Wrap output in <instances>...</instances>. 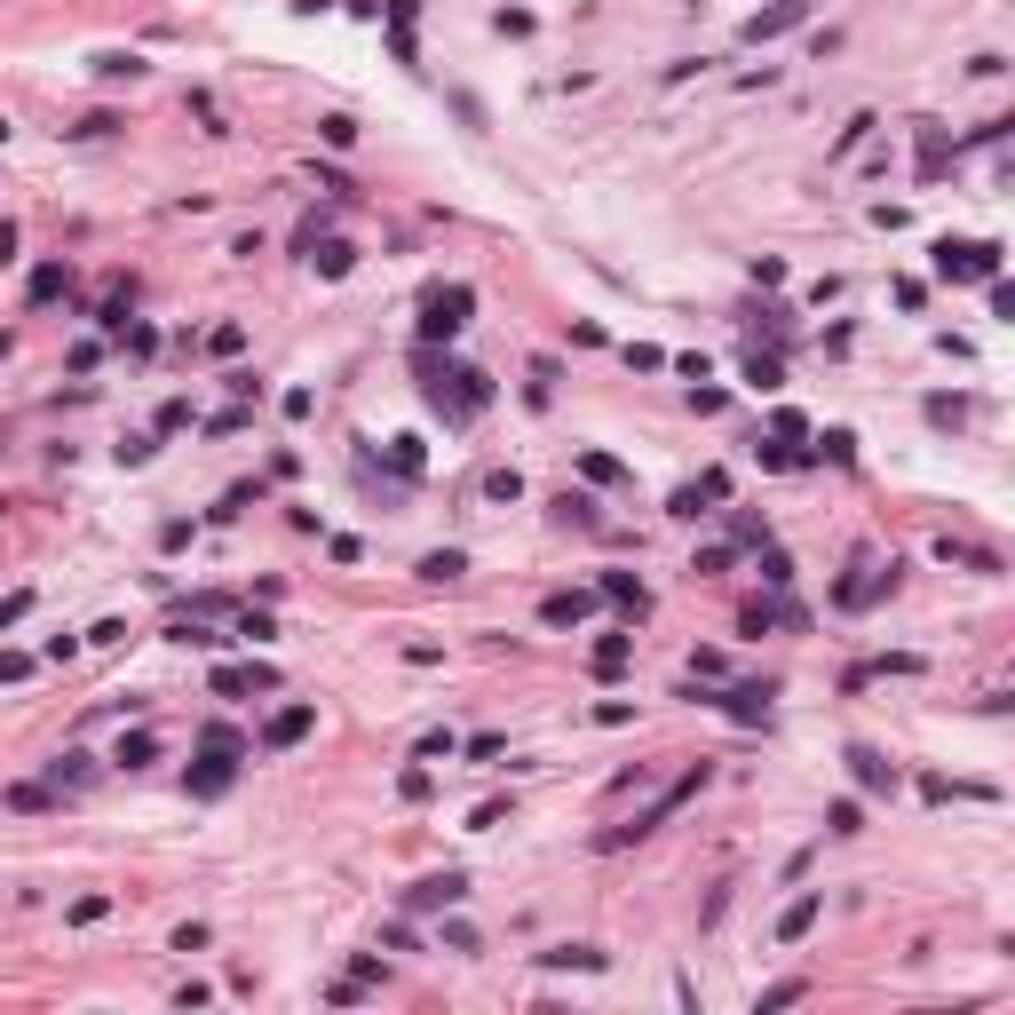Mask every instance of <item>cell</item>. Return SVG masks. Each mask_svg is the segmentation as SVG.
Listing matches in <instances>:
<instances>
[{
	"instance_id": "cell-1",
	"label": "cell",
	"mask_w": 1015,
	"mask_h": 1015,
	"mask_svg": "<svg viewBox=\"0 0 1015 1015\" xmlns=\"http://www.w3.org/2000/svg\"><path fill=\"white\" fill-rule=\"evenodd\" d=\"M936 278H1000V246L992 238H968V246H936Z\"/></svg>"
},
{
	"instance_id": "cell-2",
	"label": "cell",
	"mask_w": 1015,
	"mask_h": 1015,
	"mask_svg": "<svg viewBox=\"0 0 1015 1015\" xmlns=\"http://www.w3.org/2000/svg\"><path fill=\"white\" fill-rule=\"evenodd\" d=\"M468 310H476V294L468 286H437L429 294V310H421V341H452L468 326Z\"/></svg>"
},
{
	"instance_id": "cell-3",
	"label": "cell",
	"mask_w": 1015,
	"mask_h": 1015,
	"mask_svg": "<svg viewBox=\"0 0 1015 1015\" xmlns=\"http://www.w3.org/2000/svg\"><path fill=\"white\" fill-rule=\"evenodd\" d=\"M889 587H897V564H889V571H881V564H857L849 579H833V603H841V611H873Z\"/></svg>"
},
{
	"instance_id": "cell-4",
	"label": "cell",
	"mask_w": 1015,
	"mask_h": 1015,
	"mask_svg": "<svg viewBox=\"0 0 1015 1015\" xmlns=\"http://www.w3.org/2000/svg\"><path fill=\"white\" fill-rule=\"evenodd\" d=\"M310 730H318V706H278V714L262 722V746H270V754H286V746H302Z\"/></svg>"
},
{
	"instance_id": "cell-5",
	"label": "cell",
	"mask_w": 1015,
	"mask_h": 1015,
	"mask_svg": "<svg viewBox=\"0 0 1015 1015\" xmlns=\"http://www.w3.org/2000/svg\"><path fill=\"white\" fill-rule=\"evenodd\" d=\"M468 897V873H429V881H413L405 889V912H445V904Z\"/></svg>"
},
{
	"instance_id": "cell-6",
	"label": "cell",
	"mask_w": 1015,
	"mask_h": 1015,
	"mask_svg": "<svg viewBox=\"0 0 1015 1015\" xmlns=\"http://www.w3.org/2000/svg\"><path fill=\"white\" fill-rule=\"evenodd\" d=\"M302 254H310V270H318V278H349V270H357V246L334 238V230H326V238H310Z\"/></svg>"
},
{
	"instance_id": "cell-7",
	"label": "cell",
	"mask_w": 1015,
	"mask_h": 1015,
	"mask_svg": "<svg viewBox=\"0 0 1015 1015\" xmlns=\"http://www.w3.org/2000/svg\"><path fill=\"white\" fill-rule=\"evenodd\" d=\"M230 778H238V754H215V746H207V762H191V793H199V801L230 793Z\"/></svg>"
},
{
	"instance_id": "cell-8",
	"label": "cell",
	"mask_w": 1015,
	"mask_h": 1015,
	"mask_svg": "<svg viewBox=\"0 0 1015 1015\" xmlns=\"http://www.w3.org/2000/svg\"><path fill=\"white\" fill-rule=\"evenodd\" d=\"M246 690H278V667H215V698H246Z\"/></svg>"
},
{
	"instance_id": "cell-9",
	"label": "cell",
	"mask_w": 1015,
	"mask_h": 1015,
	"mask_svg": "<svg viewBox=\"0 0 1015 1015\" xmlns=\"http://www.w3.org/2000/svg\"><path fill=\"white\" fill-rule=\"evenodd\" d=\"M849 778L865 793H897V762H881L873 746H849Z\"/></svg>"
},
{
	"instance_id": "cell-10",
	"label": "cell",
	"mask_w": 1015,
	"mask_h": 1015,
	"mask_svg": "<svg viewBox=\"0 0 1015 1015\" xmlns=\"http://www.w3.org/2000/svg\"><path fill=\"white\" fill-rule=\"evenodd\" d=\"M595 587H603V595H611V603H619V611H627V619H643V611H651V587H643V579H635V571H603V579H595Z\"/></svg>"
},
{
	"instance_id": "cell-11",
	"label": "cell",
	"mask_w": 1015,
	"mask_h": 1015,
	"mask_svg": "<svg viewBox=\"0 0 1015 1015\" xmlns=\"http://www.w3.org/2000/svg\"><path fill=\"white\" fill-rule=\"evenodd\" d=\"M627 659H635V635H595V651H587V667L611 682V675H627Z\"/></svg>"
},
{
	"instance_id": "cell-12",
	"label": "cell",
	"mask_w": 1015,
	"mask_h": 1015,
	"mask_svg": "<svg viewBox=\"0 0 1015 1015\" xmlns=\"http://www.w3.org/2000/svg\"><path fill=\"white\" fill-rule=\"evenodd\" d=\"M801 24V0H778V8H762V16H746V40L762 48V40H778V32H793Z\"/></svg>"
},
{
	"instance_id": "cell-13",
	"label": "cell",
	"mask_w": 1015,
	"mask_h": 1015,
	"mask_svg": "<svg viewBox=\"0 0 1015 1015\" xmlns=\"http://www.w3.org/2000/svg\"><path fill=\"white\" fill-rule=\"evenodd\" d=\"M587 611H595V595H587V587H564V595H548V603H540V619H548V627H579Z\"/></svg>"
},
{
	"instance_id": "cell-14",
	"label": "cell",
	"mask_w": 1015,
	"mask_h": 1015,
	"mask_svg": "<svg viewBox=\"0 0 1015 1015\" xmlns=\"http://www.w3.org/2000/svg\"><path fill=\"white\" fill-rule=\"evenodd\" d=\"M817 912H825V897H793L786 912H778V944H801V936L817 928Z\"/></svg>"
},
{
	"instance_id": "cell-15",
	"label": "cell",
	"mask_w": 1015,
	"mask_h": 1015,
	"mask_svg": "<svg viewBox=\"0 0 1015 1015\" xmlns=\"http://www.w3.org/2000/svg\"><path fill=\"white\" fill-rule=\"evenodd\" d=\"M762 627H801V611L793 603H746L738 611V635H762Z\"/></svg>"
},
{
	"instance_id": "cell-16",
	"label": "cell",
	"mask_w": 1015,
	"mask_h": 1015,
	"mask_svg": "<svg viewBox=\"0 0 1015 1015\" xmlns=\"http://www.w3.org/2000/svg\"><path fill=\"white\" fill-rule=\"evenodd\" d=\"M936 556H944V564H968V571H1000V556H992V548H976V540H952V532L936 540Z\"/></svg>"
},
{
	"instance_id": "cell-17",
	"label": "cell",
	"mask_w": 1015,
	"mask_h": 1015,
	"mask_svg": "<svg viewBox=\"0 0 1015 1015\" xmlns=\"http://www.w3.org/2000/svg\"><path fill=\"white\" fill-rule=\"evenodd\" d=\"M746 381H754V389H786V365H778V349H746Z\"/></svg>"
},
{
	"instance_id": "cell-18",
	"label": "cell",
	"mask_w": 1015,
	"mask_h": 1015,
	"mask_svg": "<svg viewBox=\"0 0 1015 1015\" xmlns=\"http://www.w3.org/2000/svg\"><path fill=\"white\" fill-rule=\"evenodd\" d=\"M579 476H587V484H603V492H619V484H627V468H619L611 452H579Z\"/></svg>"
},
{
	"instance_id": "cell-19",
	"label": "cell",
	"mask_w": 1015,
	"mask_h": 1015,
	"mask_svg": "<svg viewBox=\"0 0 1015 1015\" xmlns=\"http://www.w3.org/2000/svg\"><path fill=\"white\" fill-rule=\"evenodd\" d=\"M389 468H397V476L413 484V476L429 468V452H421V437H389Z\"/></svg>"
},
{
	"instance_id": "cell-20",
	"label": "cell",
	"mask_w": 1015,
	"mask_h": 1015,
	"mask_svg": "<svg viewBox=\"0 0 1015 1015\" xmlns=\"http://www.w3.org/2000/svg\"><path fill=\"white\" fill-rule=\"evenodd\" d=\"M64 286H72V270H64V262H40V270H32V286H24V294H32V302H56V294H64Z\"/></svg>"
},
{
	"instance_id": "cell-21",
	"label": "cell",
	"mask_w": 1015,
	"mask_h": 1015,
	"mask_svg": "<svg viewBox=\"0 0 1015 1015\" xmlns=\"http://www.w3.org/2000/svg\"><path fill=\"white\" fill-rule=\"evenodd\" d=\"M112 762H127V770H143V762H159V738H151V730H127V738H119V754Z\"/></svg>"
},
{
	"instance_id": "cell-22",
	"label": "cell",
	"mask_w": 1015,
	"mask_h": 1015,
	"mask_svg": "<svg viewBox=\"0 0 1015 1015\" xmlns=\"http://www.w3.org/2000/svg\"><path fill=\"white\" fill-rule=\"evenodd\" d=\"M460 571H468V556H460V548H437V556H421V579H437V587H452Z\"/></svg>"
},
{
	"instance_id": "cell-23",
	"label": "cell",
	"mask_w": 1015,
	"mask_h": 1015,
	"mask_svg": "<svg viewBox=\"0 0 1015 1015\" xmlns=\"http://www.w3.org/2000/svg\"><path fill=\"white\" fill-rule=\"evenodd\" d=\"M540 968H603V952L595 944H556V952H540Z\"/></svg>"
},
{
	"instance_id": "cell-24",
	"label": "cell",
	"mask_w": 1015,
	"mask_h": 1015,
	"mask_svg": "<svg viewBox=\"0 0 1015 1015\" xmlns=\"http://www.w3.org/2000/svg\"><path fill=\"white\" fill-rule=\"evenodd\" d=\"M801 1000H809V984H801V976H786V984H770L754 1008H762V1015H778V1008H801Z\"/></svg>"
},
{
	"instance_id": "cell-25",
	"label": "cell",
	"mask_w": 1015,
	"mask_h": 1015,
	"mask_svg": "<svg viewBox=\"0 0 1015 1015\" xmlns=\"http://www.w3.org/2000/svg\"><path fill=\"white\" fill-rule=\"evenodd\" d=\"M48 778H56V786H88V778H96V762H88V754H56V762H48Z\"/></svg>"
},
{
	"instance_id": "cell-26",
	"label": "cell",
	"mask_w": 1015,
	"mask_h": 1015,
	"mask_svg": "<svg viewBox=\"0 0 1015 1015\" xmlns=\"http://www.w3.org/2000/svg\"><path fill=\"white\" fill-rule=\"evenodd\" d=\"M556 516H564V524H579V532H595V524H603L587 492H564V500H556Z\"/></svg>"
},
{
	"instance_id": "cell-27",
	"label": "cell",
	"mask_w": 1015,
	"mask_h": 1015,
	"mask_svg": "<svg viewBox=\"0 0 1015 1015\" xmlns=\"http://www.w3.org/2000/svg\"><path fill=\"white\" fill-rule=\"evenodd\" d=\"M96 80H143V56H96Z\"/></svg>"
},
{
	"instance_id": "cell-28",
	"label": "cell",
	"mask_w": 1015,
	"mask_h": 1015,
	"mask_svg": "<svg viewBox=\"0 0 1015 1015\" xmlns=\"http://www.w3.org/2000/svg\"><path fill=\"white\" fill-rule=\"evenodd\" d=\"M64 135H72V143H104V135H119V119L112 112H88L80 127H64Z\"/></svg>"
},
{
	"instance_id": "cell-29",
	"label": "cell",
	"mask_w": 1015,
	"mask_h": 1015,
	"mask_svg": "<svg viewBox=\"0 0 1015 1015\" xmlns=\"http://www.w3.org/2000/svg\"><path fill=\"white\" fill-rule=\"evenodd\" d=\"M318 135H326L334 151H349V143H357V119H349V112H326V119H318Z\"/></svg>"
},
{
	"instance_id": "cell-30",
	"label": "cell",
	"mask_w": 1015,
	"mask_h": 1015,
	"mask_svg": "<svg viewBox=\"0 0 1015 1015\" xmlns=\"http://www.w3.org/2000/svg\"><path fill=\"white\" fill-rule=\"evenodd\" d=\"M928 421H936V429H960V421H968V397H928Z\"/></svg>"
},
{
	"instance_id": "cell-31",
	"label": "cell",
	"mask_w": 1015,
	"mask_h": 1015,
	"mask_svg": "<svg viewBox=\"0 0 1015 1015\" xmlns=\"http://www.w3.org/2000/svg\"><path fill=\"white\" fill-rule=\"evenodd\" d=\"M484 500H524V476H516V468H492V476H484Z\"/></svg>"
},
{
	"instance_id": "cell-32",
	"label": "cell",
	"mask_w": 1015,
	"mask_h": 1015,
	"mask_svg": "<svg viewBox=\"0 0 1015 1015\" xmlns=\"http://www.w3.org/2000/svg\"><path fill=\"white\" fill-rule=\"evenodd\" d=\"M24 619H32V587H16V595H0V635H8V627H24Z\"/></svg>"
},
{
	"instance_id": "cell-33",
	"label": "cell",
	"mask_w": 1015,
	"mask_h": 1015,
	"mask_svg": "<svg viewBox=\"0 0 1015 1015\" xmlns=\"http://www.w3.org/2000/svg\"><path fill=\"white\" fill-rule=\"evenodd\" d=\"M207 349H215V357H238V349H246V326H238V318H223V326L207 334Z\"/></svg>"
},
{
	"instance_id": "cell-34",
	"label": "cell",
	"mask_w": 1015,
	"mask_h": 1015,
	"mask_svg": "<svg viewBox=\"0 0 1015 1015\" xmlns=\"http://www.w3.org/2000/svg\"><path fill=\"white\" fill-rule=\"evenodd\" d=\"M817 452H825V460H841V468H849V460H857V437H849V429H825V445H817ZM817 452H809V460H817Z\"/></svg>"
},
{
	"instance_id": "cell-35",
	"label": "cell",
	"mask_w": 1015,
	"mask_h": 1015,
	"mask_svg": "<svg viewBox=\"0 0 1015 1015\" xmlns=\"http://www.w3.org/2000/svg\"><path fill=\"white\" fill-rule=\"evenodd\" d=\"M698 500L722 508V500H730V468H706V476H698Z\"/></svg>"
},
{
	"instance_id": "cell-36",
	"label": "cell",
	"mask_w": 1015,
	"mask_h": 1015,
	"mask_svg": "<svg viewBox=\"0 0 1015 1015\" xmlns=\"http://www.w3.org/2000/svg\"><path fill=\"white\" fill-rule=\"evenodd\" d=\"M452 754H460V738H452V730H429V738H421V762H452Z\"/></svg>"
},
{
	"instance_id": "cell-37",
	"label": "cell",
	"mask_w": 1015,
	"mask_h": 1015,
	"mask_svg": "<svg viewBox=\"0 0 1015 1015\" xmlns=\"http://www.w3.org/2000/svg\"><path fill=\"white\" fill-rule=\"evenodd\" d=\"M762 579H770V587H786V579H793L786 548H770V540H762Z\"/></svg>"
},
{
	"instance_id": "cell-38",
	"label": "cell",
	"mask_w": 1015,
	"mask_h": 1015,
	"mask_svg": "<svg viewBox=\"0 0 1015 1015\" xmlns=\"http://www.w3.org/2000/svg\"><path fill=\"white\" fill-rule=\"evenodd\" d=\"M492 32H508V40H524V32H532V8H500V16H492Z\"/></svg>"
},
{
	"instance_id": "cell-39",
	"label": "cell",
	"mask_w": 1015,
	"mask_h": 1015,
	"mask_svg": "<svg viewBox=\"0 0 1015 1015\" xmlns=\"http://www.w3.org/2000/svg\"><path fill=\"white\" fill-rule=\"evenodd\" d=\"M627 365H635V373H659V365H667V349H651V341H627Z\"/></svg>"
},
{
	"instance_id": "cell-40",
	"label": "cell",
	"mask_w": 1015,
	"mask_h": 1015,
	"mask_svg": "<svg viewBox=\"0 0 1015 1015\" xmlns=\"http://www.w3.org/2000/svg\"><path fill=\"white\" fill-rule=\"evenodd\" d=\"M175 429H191V405H183V397H167V405H159V437H175Z\"/></svg>"
},
{
	"instance_id": "cell-41",
	"label": "cell",
	"mask_w": 1015,
	"mask_h": 1015,
	"mask_svg": "<svg viewBox=\"0 0 1015 1015\" xmlns=\"http://www.w3.org/2000/svg\"><path fill=\"white\" fill-rule=\"evenodd\" d=\"M825 825H833V833H857V825H865V809H857V801H833V809H825Z\"/></svg>"
},
{
	"instance_id": "cell-42",
	"label": "cell",
	"mask_w": 1015,
	"mask_h": 1015,
	"mask_svg": "<svg viewBox=\"0 0 1015 1015\" xmlns=\"http://www.w3.org/2000/svg\"><path fill=\"white\" fill-rule=\"evenodd\" d=\"M381 944H389V952H421V936H413V920H389V928H381Z\"/></svg>"
},
{
	"instance_id": "cell-43",
	"label": "cell",
	"mask_w": 1015,
	"mask_h": 1015,
	"mask_svg": "<svg viewBox=\"0 0 1015 1015\" xmlns=\"http://www.w3.org/2000/svg\"><path fill=\"white\" fill-rule=\"evenodd\" d=\"M191 112L207 119V135H230V127H223V104H215V96H207V88H199V96H191Z\"/></svg>"
},
{
	"instance_id": "cell-44",
	"label": "cell",
	"mask_w": 1015,
	"mask_h": 1015,
	"mask_svg": "<svg viewBox=\"0 0 1015 1015\" xmlns=\"http://www.w3.org/2000/svg\"><path fill=\"white\" fill-rule=\"evenodd\" d=\"M48 801H56L48 786H8V809H48Z\"/></svg>"
},
{
	"instance_id": "cell-45",
	"label": "cell",
	"mask_w": 1015,
	"mask_h": 1015,
	"mask_svg": "<svg viewBox=\"0 0 1015 1015\" xmlns=\"http://www.w3.org/2000/svg\"><path fill=\"white\" fill-rule=\"evenodd\" d=\"M754 460H762V468H793V445H786V437H770V445H754Z\"/></svg>"
},
{
	"instance_id": "cell-46",
	"label": "cell",
	"mask_w": 1015,
	"mask_h": 1015,
	"mask_svg": "<svg viewBox=\"0 0 1015 1015\" xmlns=\"http://www.w3.org/2000/svg\"><path fill=\"white\" fill-rule=\"evenodd\" d=\"M595 722H603V730H619V722H635V706H627V698H603V706H595Z\"/></svg>"
},
{
	"instance_id": "cell-47",
	"label": "cell",
	"mask_w": 1015,
	"mask_h": 1015,
	"mask_svg": "<svg viewBox=\"0 0 1015 1015\" xmlns=\"http://www.w3.org/2000/svg\"><path fill=\"white\" fill-rule=\"evenodd\" d=\"M873 127H881V119H873V112H857V119H849V127H841V151H857V143H865Z\"/></svg>"
},
{
	"instance_id": "cell-48",
	"label": "cell",
	"mask_w": 1015,
	"mask_h": 1015,
	"mask_svg": "<svg viewBox=\"0 0 1015 1015\" xmlns=\"http://www.w3.org/2000/svg\"><path fill=\"white\" fill-rule=\"evenodd\" d=\"M238 429H246V405H230V413H215V421H207V437H238Z\"/></svg>"
},
{
	"instance_id": "cell-49",
	"label": "cell",
	"mask_w": 1015,
	"mask_h": 1015,
	"mask_svg": "<svg viewBox=\"0 0 1015 1015\" xmlns=\"http://www.w3.org/2000/svg\"><path fill=\"white\" fill-rule=\"evenodd\" d=\"M675 516H682V524H698V516H706V500H698V484H682V492H675Z\"/></svg>"
},
{
	"instance_id": "cell-50",
	"label": "cell",
	"mask_w": 1015,
	"mask_h": 1015,
	"mask_svg": "<svg viewBox=\"0 0 1015 1015\" xmlns=\"http://www.w3.org/2000/svg\"><path fill=\"white\" fill-rule=\"evenodd\" d=\"M32 675V651H0V682H24Z\"/></svg>"
},
{
	"instance_id": "cell-51",
	"label": "cell",
	"mask_w": 1015,
	"mask_h": 1015,
	"mask_svg": "<svg viewBox=\"0 0 1015 1015\" xmlns=\"http://www.w3.org/2000/svg\"><path fill=\"white\" fill-rule=\"evenodd\" d=\"M397 793L405 801H429V770H397Z\"/></svg>"
},
{
	"instance_id": "cell-52",
	"label": "cell",
	"mask_w": 1015,
	"mask_h": 1015,
	"mask_svg": "<svg viewBox=\"0 0 1015 1015\" xmlns=\"http://www.w3.org/2000/svg\"><path fill=\"white\" fill-rule=\"evenodd\" d=\"M104 912H112V897H80L72 904V928H88V920H104Z\"/></svg>"
},
{
	"instance_id": "cell-53",
	"label": "cell",
	"mask_w": 1015,
	"mask_h": 1015,
	"mask_svg": "<svg viewBox=\"0 0 1015 1015\" xmlns=\"http://www.w3.org/2000/svg\"><path fill=\"white\" fill-rule=\"evenodd\" d=\"M413 8H421V0H389V24H413Z\"/></svg>"
},
{
	"instance_id": "cell-54",
	"label": "cell",
	"mask_w": 1015,
	"mask_h": 1015,
	"mask_svg": "<svg viewBox=\"0 0 1015 1015\" xmlns=\"http://www.w3.org/2000/svg\"><path fill=\"white\" fill-rule=\"evenodd\" d=\"M0 143H8V119H0Z\"/></svg>"
},
{
	"instance_id": "cell-55",
	"label": "cell",
	"mask_w": 1015,
	"mask_h": 1015,
	"mask_svg": "<svg viewBox=\"0 0 1015 1015\" xmlns=\"http://www.w3.org/2000/svg\"><path fill=\"white\" fill-rule=\"evenodd\" d=\"M0 357H8V334H0Z\"/></svg>"
},
{
	"instance_id": "cell-56",
	"label": "cell",
	"mask_w": 1015,
	"mask_h": 1015,
	"mask_svg": "<svg viewBox=\"0 0 1015 1015\" xmlns=\"http://www.w3.org/2000/svg\"><path fill=\"white\" fill-rule=\"evenodd\" d=\"M0 445H8V429H0Z\"/></svg>"
}]
</instances>
